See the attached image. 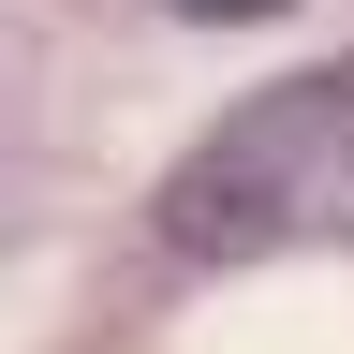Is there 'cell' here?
<instances>
[{
  "label": "cell",
  "instance_id": "cell-2",
  "mask_svg": "<svg viewBox=\"0 0 354 354\" xmlns=\"http://www.w3.org/2000/svg\"><path fill=\"white\" fill-rule=\"evenodd\" d=\"M192 15H281V0H192Z\"/></svg>",
  "mask_w": 354,
  "mask_h": 354
},
{
  "label": "cell",
  "instance_id": "cell-1",
  "mask_svg": "<svg viewBox=\"0 0 354 354\" xmlns=\"http://www.w3.org/2000/svg\"><path fill=\"white\" fill-rule=\"evenodd\" d=\"M310 236H354V59L251 88L162 177V251H192V266H251V251H310Z\"/></svg>",
  "mask_w": 354,
  "mask_h": 354
}]
</instances>
